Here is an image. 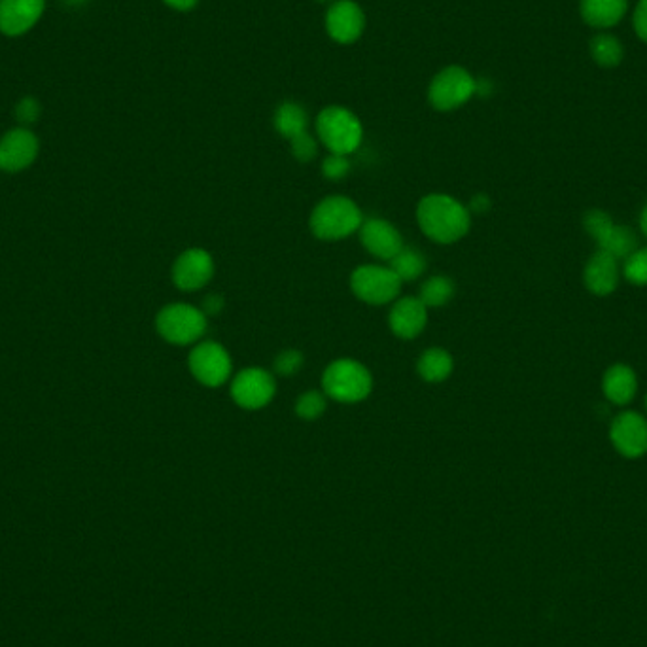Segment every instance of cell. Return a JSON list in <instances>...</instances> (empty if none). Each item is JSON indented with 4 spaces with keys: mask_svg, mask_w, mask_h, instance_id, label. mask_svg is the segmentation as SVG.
Segmentation results:
<instances>
[{
    "mask_svg": "<svg viewBox=\"0 0 647 647\" xmlns=\"http://www.w3.org/2000/svg\"><path fill=\"white\" fill-rule=\"evenodd\" d=\"M419 226L426 237L441 245L460 241L470 231V210L449 195H426L419 203Z\"/></svg>",
    "mask_w": 647,
    "mask_h": 647,
    "instance_id": "cell-1",
    "label": "cell"
},
{
    "mask_svg": "<svg viewBox=\"0 0 647 647\" xmlns=\"http://www.w3.org/2000/svg\"><path fill=\"white\" fill-rule=\"evenodd\" d=\"M320 142L339 156H350L364 139V127L354 112L343 106H328L316 118Z\"/></svg>",
    "mask_w": 647,
    "mask_h": 647,
    "instance_id": "cell-2",
    "label": "cell"
},
{
    "mask_svg": "<svg viewBox=\"0 0 647 647\" xmlns=\"http://www.w3.org/2000/svg\"><path fill=\"white\" fill-rule=\"evenodd\" d=\"M364 218L358 205L349 197H328L316 205L311 214V229L322 241H339L362 228Z\"/></svg>",
    "mask_w": 647,
    "mask_h": 647,
    "instance_id": "cell-3",
    "label": "cell"
},
{
    "mask_svg": "<svg viewBox=\"0 0 647 647\" xmlns=\"http://www.w3.org/2000/svg\"><path fill=\"white\" fill-rule=\"evenodd\" d=\"M326 396L335 402L358 403L366 400L373 386L371 373L366 366L354 360H337L322 375Z\"/></svg>",
    "mask_w": 647,
    "mask_h": 647,
    "instance_id": "cell-4",
    "label": "cell"
},
{
    "mask_svg": "<svg viewBox=\"0 0 647 647\" xmlns=\"http://www.w3.org/2000/svg\"><path fill=\"white\" fill-rule=\"evenodd\" d=\"M161 337L173 345H192L207 332V315L192 305H167L156 320Z\"/></svg>",
    "mask_w": 647,
    "mask_h": 647,
    "instance_id": "cell-5",
    "label": "cell"
},
{
    "mask_svg": "<svg viewBox=\"0 0 647 647\" xmlns=\"http://www.w3.org/2000/svg\"><path fill=\"white\" fill-rule=\"evenodd\" d=\"M475 95V78L462 67H447L436 74L428 89V101L439 112H453Z\"/></svg>",
    "mask_w": 647,
    "mask_h": 647,
    "instance_id": "cell-6",
    "label": "cell"
},
{
    "mask_svg": "<svg viewBox=\"0 0 647 647\" xmlns=\"http://www.w3.org/2000/svg\"><path fill=\"white\" fill-rule=\"evenodd\" d=\"M354 296L369 305H385L398 298L402 280L390 269L379 265H362L350 277Z\"/></svg>",
    "mask_w": 647,
    "mask_h": 647,
    "instance_id": "cell-7",
    "label": "cell"
},
{
    "mask_svg": "<svg viewBox=\"0 0 647 647\" xmlns=\"http://www.w3.org/2000/svg\"><path fill=\"white\" fill-rule=\"evenodd\" d=\"M585 229L598 243V248L615 260H627L638 248V239L634 231L625 226H615L610 214L602 210H591L585 216Z\"/></svg>",
    "mask_w": 647,
    "mask_h": 647,
    "instance_id": "cell-8",
    "label": "cell"
},
{
    "mask_svg": "<svg viewBox=\"0 0 647 647\" xmlns=\"http://www.w3.org/2000/svg\"><path fill=\"white\" fill-rule=\"evenodd\" d=\"M277 392L275 379L269 371L260 368L243 369L231 383V398L243 409H262Z\"/></svg>",
    "mask_w": 647,
    "mask_h": 647,
    "instance_id": "cell-9",
    "label": "cell"
},
{
    "mask_svg": "<svg viewBox=\"0 0 647 647\" xmlns=\"http://www.w3.org/2000/svg\"><path fill=\"white\" fill-rule=\"evenodd\" d=\"M188 364L192 369L193 377L201 385L210 386V388L224 385L231 377V358L228 350L212 341L197 345L190 354Z\"/></svg>",
    "mask_w": 647,
    "mask_h": 647,
    "instance_id": "cell-10",
    "label": "cell"
},
{
    "mask_svg": "<svg viewBox=\"0 0 647 647\" xmlns=\"http://www.w3.org/2000/svg\"><path fill=\"white\" fill-rule=\"evenodd\" d=\"M366 29V14L354 0H335L326 14V31L337 44L356 42Z\"/></svg>",
    "mask_w": 647,
    "mask_h": 647,
    "instance_id": "cell-11",
    "label": "cell"
},
{
    "mask_svg": "<svg viewBox=\"0 0 647 647\" xmlns=\"http://www.w3.org/2000/svg\"><path fill=\"white\" fill-rule=\"evenodd\" d=\"M613 447L627 458H638L647 453V420L634 411L617 415L610 428Z\"/></svg>",
    "mask_w": 647,
    "mask_h": 647,
    "instance_id": "cell-12",
    "label": "cell"
},
{
    "mask_svg": "<svg viewBox=\"0 0 647 647\" xmlns=\"http://www.w3.org/2000/svg\"><path fill=\"white\" fill-rule=\"evenodd\" d=\"M214 275V262L203 248H192L184 252L175 263L173 280L184 292H195L209 284Z\"/></svg>",
    "mask_w": 647,
    "mask_h": 647,
    "instance_id": "cell-13",
    "label": "cell"
},
{
    "mask_svg": "<svg viewBox=\"0 0 647 647\" xmlns=\"http://www.w3.org/2000/svg\"><path fill=\"white\" fill-rule=\"evenodd\" d=\"M38 154V140L29 129H12L0 140V169L18 173L29 167Z\"/></svg>",
    "mask_w": 647,
    "mask_h": 647,
    "instance_id": "cell-14",
    "label": "cell"
},
{
    "mask_svg": "<svg viewBox=\"0 0 647 647\" xmlns=\"http://www.w3.org/2000/svg\"><path fill=\"white\" fill-rule=\"evenodd\" d=\"M46 0H0V33L21 36L42 18Z\"/></svg>",
    "mask_w": 647,
    "mask_h": 647,
    "instance_id": "cell-15",
    "label": "cell"
},
{
    "mask_svg": "<svg viewBox=\"0 0 647 647\" xmlns=\"http://www.w3.org/2000/svg\"><path fill=\"white\" fill-rule=\"evenodd\" d=\"M362 245L379 260H392L403 248L400 231L381 218H371L360 228Z\"/></svg>",
    "mask_w": 647,
    "mask_h": 647,
    "instance_id": "cell-16",
    "label": "cell"
},
{
    "mask_svg": "<svg viewBox=\"0 0 647 647\" xmlns=\"http://www.w3.org/2000/svg\"><path fill=\"white\" fill-rule=\"evenodd\" d=\"M428 322V307L419 298L396 301L390 311V328L400 339H415Z\"/></svg>",
    "mask_w": 647,
    "mask_h": 647,
    "instance_id": "cell-17",
    "label": "cell"
},
{
    "mask_svg": "<svg viewBox=\"0 0 647 647\" xmlns=\"http://www.w3.org/2000/svg\"><path fill=\"white\" fill-rule=\"evenodd\" d=\"M619 260L598 250L585 265V286L596 296H610L619 284Z\"/></svg>",
    "mask_w": 647,
    "mask_h": 647,
    "instance_id": "cell-18",
    "label": "cell"
},
{
    "mask_svg": "<svg viewBox=\"0 0 647 647\" xmlns=\"http://www.w3.org/2000/svg\"><path fill=\"white\" fill-rule=\"evenodd\" d=\"M604 394L615 405H627L636 394V375L625 364H615L604 375Z\"/></svg>",
    "mask_w": 647,
    "mask_h": 647,
    "instance_id": "cell-19",
    "label": "cell"
},
{
    "mask_svg": "<svg viewBox=\"0 0 647 647\" xmlns=\"http://www.w3.org/2000/svg\"><path fill=\"white\" fill-rule=\"evenodd\" d=\"M627 6V0H581V14L589 25L606 29L625 16Z\"/></svg>",
    "mask_w": 647,
    "mask_h": 647,
    "instance_id": "cell-20",
    "label": "cell"
},
{
    "mask_svg": "<svg viewBox=\"0 0 647 647\" xmlns=\"http://www.w3.org/2000/svg\"><path fill=\"white\" fill-rule=\"evenodd\" d=\"M309 127V116L298 103H282L275 112V129L284 139H296Z\"/></svg>",
    "mask_w": 647,
    "mask_h": 647,
    "instance_id": "cell-21",
    "label": "cell"
},
{
    "mask_svg": "<svg viewBox=\"0 0 647 647\" xmlns=\"http://www.w3.org/2000/svg\"><path fill=\"white\" fill-rule=\"evenodd\" d=\"M419 375L426 383H443L453 373V358L447 350L430 349L420 356Z\"/></svg>",
    "mask_w": 647,
    "mask_h": 647,
    "instance_id": "cell-22",
    "label": "cell"
},
{
    "mask_svg": "<svg viewBox=\"0 0 647 647\" xmlns=\"http://www.w3.org/2000/svg\"><path fill=\"white\" fill-rule=\"evenodd\" d=\"M455 296V284L447 277H430L420 288V301L428 309L447 305Z\"/></svg>",
    "mask_w": 647,
    "mask_h": 647,
    "instance_id": "cell-23",
    "label": "cell"
},
{
    "mask_svg": "<svg viewBox=\"0 0 647 647\" xmlns=\"http://www.w3.org/2000/svg\"><path fill=\"white\" fill-rule=\"evenodd\" d=\"M390 269L398 275L402 282H411L419 279L420 275L426 269V260L422 258L417 250L413 248H402L392 260H390Z\"/></svg>",
    "mask_w": 647,
    "mask_h": 647,
    "instance_id": "cell-24",
    "label": "cell"
},
{
    "mask_svg": "<svg viewBox=\"0 0 647 647\" xmlns=\"http://www.w3.org/2000/svg\"><path fill=\"white\" fill-rule=\"evenodd\" d=\"M591 53L598 65L615 67L623 59V48L617 38L610 35H598L591 42Z\"/></svg>",
    "mask_w": 647,
    "mask_h": 647,
    "instance_id": "cell-25",
    "label": "cell"
},
{
    "mask_svg": "<svg viewBox=\"0 0 647 647\" xmlns=\"http://www.w3.org/2000/svg\"><path fill=\"white\" fill-rule=\"evenodd\" d=\"M623 275L632 284L646 286L647 248H638L634 254H630L629 258L625 260V265H623Z\"/></svg>",
    "mask_w": 647,
    "mask_h": 647,
    "instance_id": "cell-26",
    "label": "cell"
},
{
    "mask_svg": "<svg viewBox=\"0 0 647 647\" xmlns=\"http://www.w3.org/2000/svg\"><path fill=\"white\" fill-rule=\"evenodd\" d=\"M326 411V398L320 392L303 394L296 405V413L303 420H315Z\"/></svg>",
    "mask_w": 647,
    "mask_h": 647,
    "instance_id": "cell-27",
    "label": "cell"
},
{
    "mask_svg": "<svg viewBox=\"0 0 647 647\" xmlns=\"http://www.w3.org/2000/svg\"><path fill=\"white\" fill-rule=\"evenodd\" d=\"M303 366V354L299 350H284L280 352L273 364L275 371L282 375V377H290L296 375L299 369Z\"/></svg>",
    "mask_w": 647,
    "mask_h": 647,
    "instance_id": "cell-28",
    "label": "cell"
},
{
    "mask_svg": "<svg viewBox=\"0 0 647 647\" xmlns=\"http://www.w3.org/2000/svg\"><path fill=\"white\" fill-rule=\"evenodd\" d=\"M290 146H292L294 158L299 159V161H311V159L316 158L318 144H316L315 137L309 131H305V133L298 135L296 139L290 140Z\"/></svg>",
    "mask_w": 647,
    "mask_h": 647,
    "instance_id": "cell-29",
    "label": "cell"
},
{
    "mask_svg": "<svg viewBox=\"0 0 647 647\" xmlns=\"http://www.w3.org/2000/svg\"><path fill=\"white\" fill-rule=\"evenodd\" d=\"M350 161L347 156H339V154H330L328 158L324 159L322 163V173L330 180H341L349 175Z\"/></svg>",
    "mask_w": 647,
    "mask_h": 647,
    "instance_id": "cell-30",
    "label": "cell"
},
{
    "mask_svg": "<svg viewBox=\"0 0 647 647\" xmlns=\"http://www.w3.org/2000/svg\"><path fill=\"white\" fill-rule=\"evenodd\" d=\"M40 112H42V108L35 97H23L16 106V118L23 125L35 123L40 118Z\"/></svg>",
    "mask_w": 647,
    "mask_h": 647,
    "instance_id": "cell-31",
    "label": "cell"
},
{
    "mask_svg": "<svg viewBox=\"0 0 647 647\" xmlns=\"http://www.w3.org/2000/svg\"><path fill=\"white\" fill-rule=\"evenodd\" d=\"M634 29L642 40L647 42V0H640L634 12Z\"/></svg>",
    "mask_w": 647,
    "mask_h": 647,
    "instance_id": "cell-32",
    "label": "cell"
},
{
    "mask_svg": "<svg viewBox=\"0 0 647 647\" xmlns=\"http://www.w3.org/2000/svg\"><path fill=\"white\" fill-rule=\"evenodd\" d=\"M222 309H224V298L218 296V294L209 296L203 303V313L205 315H218Z\"/></svg>",
    "mask_w": 647,
    "mask_h": 647,
    "instance_id": "cell-33",
    "label": "cell"
},
{
    "mask_svg": "<svg viewBox=\"0 0 647 647\" xmlns=\"http://www.w3.org/2000/svg\"><path fill=\"white\" fill-rule=\"evenodd\" d=\"M169 8H173V10H178V12H188V10H193L197 4H199V0H163Z\"/></svg>",
    "mask_w": 647,
    "mask_h": 647,
    "instance_id": "cell-34",
    "label": "cell"
},
{
    "mask_svg": "<svg viewBox=\"0 0 647 647\" xmlns=\"http://www.w3.org/2000/svg\"><path fill=\"white\" fill-rule=\"evenodd\" d=\"M490 209V201L485 197V195H477L472 199V210L475 212H485V210Z\"/></svg>",
    "mask_w": 647,
    "mask_h": 647,
    "instance_id": "cell-35",
    "label": "cell"
},
{
    "mask_svg": "<svg viewBox=\"0 0 647 647\" xmlns=\"http://www.w3.org/2000/svg\"><path fill=\"white\" fill-rule=\"evenodd\" d=\"M640 228H642L644 235L647 237V205L642 210V216H640Z\"/></svg>",
    "mask_w": 647,
    "mask_h": 647,
    "instance_id": "cell-36",
    "label": "cell"
},
{
    "mask_svg": "<svg viewBox=\"0 0 647 647\" xmlns=\"http://www.w3.org/2000/svg\"><path fill=\"white\" fill-rule=\"evenodd\" d=\"M67 4H70V6H80V4H84V2H88V0H65Z\"/></svg>",
    "mask_w": 647,
    "mask_h": 647,
    "instance_id": "cell-37",
    "label": "cell"
},
{
    "mask_svg": "<svg viewBox=\"0 0 647 647\" xmlns=\"http://www.w3.org/2000/svg\"><path fill=\"white\" fill-rule=\"evenodd\" d=\"M318 2H328V0H318Z\"/></svg>",
    "mask_w": 647,
    "mask_h": 647,
    "instance_id": "cell-38",
    "label": "cell"
},
{
    "mask_svg": "<svg viewBox=\"0 0 647 647\" xmlns=\"http://www.w3.org/2000/svg\"><path fill=\"white\" fill-rule=\"evenodd\" d=\"M646 407H647V398H646Z\"/></svg>",
    "mask_w": 647,
    "mask_h": 647,
    "instance_id": "cell-39",
    "label": "cell"
}]
</instances>
